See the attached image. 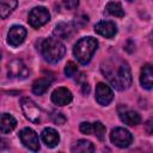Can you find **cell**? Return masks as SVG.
I'll return each instance as SVG.
<instances>
[{
	"instance_id": "13",
	"label": "cell",
	"mask_w": 153,
	"mask_h": 153,
	"mask_svg": "<svg viewBox=\"0 0 153 153\" xmlns=\"http://www.w3.org/2000/svg\"><path fill=\"white\" fill-rule=\"evenodd\" d=\"M118 115H120V118L121 121L124 123V124H128V126H136L141 122V117L140 115L134 111V110H129L124 106H120L118 108Z\"/></svg>"
},
{
	"instance_id": "29",
	"label": "cell",
	"mask_w": 153,
	"mask_h": 153,
	"mask_svg": "<svg viewBox=\"0 0 153 153\" xmlns=\"http://www.w3.org/2000/svg\"><path fill=\"white\" fill-rule=\"evenodd\" d=\"M127 1H129V2H131V1H134V0H127Z\"/></svg>"
},
{
	"instance_id": "5",
	"label": "cell",
	"mask_w": 153,
	"mask_h": 153,
	"mask_svg": "<svg viewBox=\"0 0 153 153\" xmlns=\"http://www.w3.org/2000/svg\"><path fill=\"white\" fill-rule=\"evenodd\" d=\"M49 19H50V14H49L48 10L45 7L38 6L30 11L27 22L33 29H38V27L43 26L44 24H47L49 22Z\"/></svg>"
},
{
	"instance_id": "8",
	"label": "cell",
	"mask_w": 153,
	"mask_h": 153,
	"mask_svg": "<svg viewBox=\"0 0 153 153\" xmlns=\"http://www.w3.org/2000/svg\"><path fill=\"white\" fill-rule=\"evenodd\" d=\"M7 74H8V78L22 80L29 76L30 71L22 60H13L7 66Z\"/></svg>"
},
{
	"instance_id": "9",
	"label": "cell",
	"mask_w": 153,
	"mask_h": 153,
	"mask_svg": "<svg viewBox=\"0 0 153 153\" xmlns=\"http://www.w3.org/2000/svg\"><path fill=\"white\" fill-rule=\"evenodd\" d=\"M114 99V92L111 87L104 82H98L96 86V100L98 104L105 106Z\"/></svg>"
},
{
	"instance_id": "28",
	"label": "cell",
	"mask_w": 153,
	"mask_h": 153,
	"mask_svg": "<svg viewBox=\"0 0 153 153\" xmlns=\"http://www.w3.org/2000/svg\"><path fill=\"white\" fill-rule=\"evenodd\" d=\"M151 127H152V120L149 118V120H148V122H147V133H148V134H151V133H152Z\"/></svg>"
},
{
	"instance_id": "22",
	"label": "cell",
	"mask_w": 153,
	"mask_h": 153,
	"mask_svg": "<svg viewBox=\"0 0 153 153\" xmlns=\"http://www.w3.org/2000/svg\"><path fill=\"white\" fill-rule=\"evenodd\" d=\"M92 134H94L98 137V140H100V141H103L105 139V127L103 126L102 122L97 121V122L92 123Z\"/></svg>"
},
{
	"instance_id": "10",
	"label": "cell",
	"mask_w": 153,
	"mask_h": 153,
	"mask_svg": "<svg viewBox=\"0 0 153 153\" xmlns=\"http://www.w3.org/2000/svg\"><path fill=\"white\" fill-rule=\"evenodd\" d=\"M26 37V30L20 25H13L7 33V42L12 47L20 45Z\"/></svg>"
},
{
	"instance_id": "6",
	"label": "cell",
	"mask_w": 153,
	"mask_h": 153,
	"mask_svg": "<svg viewBox=\"0 0 153 153\" xmlns=\"http://www.w3.org/2000/svg\"><path fill=\"white\" fill-rule=\"evenodd\" d=\"M110 140L115 146H117L120 148H124V147H128L131 143L133 136H131L130 131L127 130L126 128L117 127V128H114L111 130Z\"/></svg>"
},
{
	"instance_id": "30",
	"label": "cell",
	"mask_w": 153,
	"mask_h": 153,
	"mask_svg": "<svg viewBox=\"0 0 153 153\" xmlns=\"http://www.w3.org/2000/svg\"><path fill=\"white\" fill-rule=\"evenodd\" d=\"M0 57H1V54H0Z\"/></svg>"
},
{
	"instance_id": "18",
	"label": "cell",
	"mask_w": 153,
	"mask_h": 153,
	"mask_svg": "<svg viewBox=\"0 0 153 153\" xmlns=\"http://www.w3.org/2000/svg\"><path fill=\"white\" fill-rule=\"evenodd\" d=\"M50 84H51V79L39 78L32 84V92L35 94H37V96H41L50 87Z\"/></svg>"
},
{
	"instance_id": "1",
	"label": "cell",
	"mask_w": 153,
	"mask_h": 153,
	"mask_svg": "<svg viewBox=\"0 0 153 153\" xmlns=\"http://www.w3.org/2000/svg\"><path fill=\"white\" fill-rule=\"evenodd\" d=\"M102 71L110 84L118 91L128 88L131 84L130 67L126 61H108L105 65H103Z\"/></svg>"
},
{
	"instance_id": "26",
	"label": "cell",
	"mask_w": 153,
	"mask_h": 153,
	"mask_svg": "<svg viewBox=\"0 0 153 153\" xmlns=\"http://www.w3.org/2000/svg\"><path fill=\"white\" fill-rule=\"evenodd\" d=\"M80 131L84 133V134H92V123L90 122H82L80 123V127H79Z\"/></svg>"
},
{
	"instance_id": "20",
	"label": "cell",
	"mask_w": 153,
	"mask_h": 153,
	"mask_svg": "<svg viewBox=\"0 0 153 153\" xmlns=\"http://www.w3.org/2000/svg\"><path fill=\"white\" fill-rule=\"evenodd\" d=\"M93 151H94L93 143L87 140H78L72 147V152L74 153H88Z\"/></svg>"
},
{
	"instance_id": "4",
	"label": "cell",
	"mask_w": 153,
	"mask_h": 153,
	"mask_svg": "<svg viewBox=\"0 0 153 153\" xmlns=\"http://www.w3.org/2000/svg\"><path fill=\"white\" fill-rule=\"evenodd\" d=\"M20 105L25 117L32 123H41L45 120V112L32 99L24 97L20 102Z\"/></svg>"
},
{
	"instance_id": "25",
	"label": "cell",
	"mask_w": 153,
	"mask_h": 153,
	"mask_svg": "<svg viewBox=\"0 0 153 153\" xmlns=\"http://www.w3.org/2000/svg\"><path fill=\"white\" fill-rule=\"evenodd\" d=\"M61 4L62 6L66 8V10H75L79 5V0H61Z\"/></svg>"
},
{
	"instance_id": "14",
	"label": "cell",
	"mask_w": 153,
	"mask_h": 153,
	"mask_svg": "<svg viewBox=\"0 0 153 153\" xmlns=\"http://www.w3.org/2000/svg\"><path fill=\"white\" fill-rule=\"evenodd\" d=\"M42 140L47 147L54 148L60 142V135L54 128H44L42 131Z\"/></svg>"
},
{
	"instance_id": "23",
	"label": "cell",
	"mask_w": 153,
	"mask_h": 153,
	"mask_svg": "<svg viewBox=\"0 0 153 153\" xmlns=\"http://www.w3.org/2000/svg\"><path fill=\"white\" fill-rule=\"evenodd\" d=\"M76 71H78V67H76V65H75L74 62H72V61L67 62V65L65 66V74H66V76H68V78L73 76V75L76 73Z\"/></svg>"
},
{
	"instance_id": "17",
	"label": "cell",
	"mask_w": 153,
	"mask_h": 153,
	"mask_svg": "<svg viewBox=\"0 0 153 153\" xmlns=\"http://www.w3.org/2000/svg\"><path fill=\"white\" fill-rule=\"evenodd\" d=\"M75 31V26H73L71 23H59L54 27V35L57 38H65L67 39L73 35Z\"/></svg>"
},
{
	"instance_id": "19",
	"label": "cell",
	"mask_w": 153,
	"mask_h": 153,
	"mask_svg": "<svg viewBox=\"0 0 153 153\" xmlns=\"http://www.w3.org/2000/svg\"><path fill=\"white\" fill-rule=\"evenodd\" d=\"M17 0H0V18H7L17 7Z\"/></svg>"
},
{
	"instance_id": "21",
	"label": "cell",
	"mask_w": 153,
	"mask_h": 153,
	"mask_svg": "<svg viewBox=\"0 0 153 153\" xmlns=\"http://www.w3.org/2000/svg\"><path fill=\"white\" fill-rule=\"evenodd\" d=\"M105 12L108 14H111V16H115V17H118V18H122L124 16V11L122 8V5L117 1L108 2V5L105 6Z\"/></svg>"
},
{
	"instance_id": "7",
	"label": "cell",
	"mask_w": 153,
	"mask_h": 153,
	"mask_svg": "<svg viewBox=\"0 0 153 153\" xmlns=\"http://www.w3.org/2000/svg\"><path fill=\"white\" fill-rule=\"evenodd\" d=\"M19 139L20 142L29 148L30 151H38L39 149V140H38V135L37 133L31 129V128H24L19 131Z\"/></svg>"
},
{
	"instance_id": "27",
	"label": "cell",
	"mask_w": 153,
	"mask_h": 153,
	"mask_svg": "<svg viewBox=\"0 0 153 153\" xmlns=\"http://www.w3.org/2000/svg\"><path fill=\"white\" fill-rule=\"evenodd\" d=\"M7 147H8V145H7V141H6L5 139L0 137V151H2V149H6Z\"/></svg>"
},
{
	"instance_id": "24",
	"label": "cell",
	"mask_w": 153,
	"mask_h": 153,
	"mask_svg": "<svg viewBox=\"0 0 153 153\" xmlns=\"http://www.w3.org/2000/svg\"><path fill=\"white\" fill-rule=\"evenodd\" d=\"M51 117V121L55 123V124H59V126H62L65 122H66V117L61 112H53V115L50 116Z\"/></svg>"
},
{
	"instance_id": "2",
	"label": "cell",
	"mask_w": 153,
	"mask_h": 153,
	"mask_svg": "<svg viewBox=\"0 0 153 153\" xmlns=\"http://www.w3.org/2000/svg\"><path fill=\"white\" fill-rule=\"evenodd\" d=\"M37 49L43 56V59L50 63L59 62L65 53L66 48L65 45L56 38H42L37 42Z\"/></svg>"
},
{
	"instance_id": "15",
	"label": "cell",
	"mask_w": 153,
	"mask_h": 153,
	"mask_svg": "<svg viewBox=\"0 0 153 153\" xmlns=\"http://www.w3.org/2000/svg\"><path fill=\"white\" fill-rule=\"evenodd\" d=\"M17 126V120L10 114H0V133L8 134L11 133Z\"/></svg>"
},
{
	"instance_id": "16",
	"label": "cell",
	"mask_w": 153,
	"mask_h": 153,
	"mask_svg": "<svg viewBox=\"0 0 153 153\" xmlns=\"http://www.w3.org/2000/svg\"><path fill=\"white\" fill-rule=\"evenodd\" d=\"M152 82H153V72H152V65L146 63L141 68L140 73V84L146 90H152Z\"/></svg>"
},
{
	"instance_id": "11",
	"label": "cell",
	"mask_w": 153,
	"mask_h": 153,
	"mask_svg": "<svg viewBox=\"0 0 153 153\" xmlns=\"http://www.w3.org/2000/svg\"><path fill=\"white\" fill-rule=\"evenodd\" d=\"M72 99H73V94L66 87H57L51 93V102L59 106H63V105L69 104L72 102Z\"/></svg>"
},
{
	"instance_id": "12",
	"label": "cell",
	"mask_w": 153,
	"mask_h": 153,
	"mask_svg": "<svg viewBox=\"0 0 153 153\" xmlns=\"http://www.w3.org/2000/svg\"><path fill=\"white\" fill-rule=\"evenodd\" d=\"M94 31L97 33H99L100 36H103V37L111 38V37H114L116 35L117 26L111 20H102V22H99V23H97L94 25Z\"/></svg>"
},
{
	"instance_id": "3",
	"label": "cell",
	"mask_w": 153,
	"mask_h": 153,
	"mask_svg": "<svg viewBox=\"0 0 153 153\" xmlns=\"http://www.w3.org/2000/svg\"><path fill=\"white\" fill-rule=\"evenodd\" d=\"M97 48H98V42L96 38L91 36L82 37L75 43L73 48V54L81 65H87L92 59L93 54L96 53Z\"/></svg>"
}]
</instances>
